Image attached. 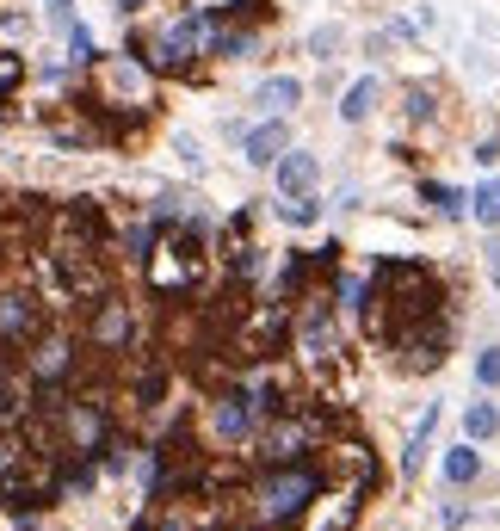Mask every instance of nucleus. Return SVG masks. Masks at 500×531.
<instances>
[{
  "mask_svg": "<svg viewBox=\"0 0 500 531\" xmlns=\"http://www.w3.org/2000/svg\"><path fill=\"white\" fill-rule=\"evenodd\" d=\"M112 291V241L93 198L50 204L0 192V494L38 513L81 464L68 408L105 352L87 346V303Z\"/></svg>",
  "mask_w": 500,
  "mask_h": 531,
  "instance_id": "obj_1",
  "label": "nucleus"
},
{
  "mask_svg": "<svg viewBox=\"0 0 500 531\" xmlns=\"http://www.w3.org/2000/svg\"><path fill=\"white\" fill-rule=\"evenodd\" d=\"M371 494L377 451L334 402L260 420L254 439L229 445V464L198 439L192 414H173L136 531H352Z\"/></svg>",
  "mask_w": 500,
  "mask_h": 531,
  "instance_id": "obj_2",
  "label": "nucleus"
},
{
  "mask_svg": "<svg viewBox=\"0 0 500 531\" xmlns=\"http://www.w3.org/2000/svg\"><path fill=\"white\" fill-rule=\"evenodd\" d=\"M359 315L377 352H389L408 371H433L451 352V309L433 266L420 260H377L371 285H359Z\"/></svg>",
  "mask_w": 500,
  "mask_h": 531,
  "instance_id": "obj_3",
  "label": "nucleus"
},
{
  "mask_svg": "<svg viewBox=\"0 0 500 531\" xmlns=\"http://www.w3.org/2000/svg\"><path fill=\"white\" fill-rule=\"evenodd\" d=\"M149 285L161 297H198L210 285V272H217V254H210V223H173L149 241Z\"/></svg>",
  "mask_w": 500,
  "mask_h": 531,
  "instance_id": "obj_4",
  "label": "nucleus"
},
{
  "mask_svg": "<svg viewBox=\"0 0 500 531\" xmlns=\"http://www.w3.org/2000/svg\"><path fill=\"white\" fill-rule=\"evenodd\" d=\"M87 346H93V352H105V359L130 346V309H124V297L105 291V297H93V303H87Z\"/></svg>",
  "mask_w": 500,
  "mask_h": 531,
  "instance_id": "obj_5",
  "label": "nucleus"
},
{
  "mask_svg": "<svg viewBox=\"0 0 500 531\" xmlns=\"http://www.w3.org/2000/svg\"><path fill=\"white\" fill-rule=\"evenodd\" d=\"M272 180H278L284 198H309L315 180H321V161H315V155H297V149H284V161L272 167Z\"/></svg>",
  "mask_w": 500,
  "mask_h": 531,
  "instance_id": "obj_6",
  "label": "nucleus"
},
{
  "mask_svg": "<svg viewBox=\"0 0 500 531\" xmlns=\"http://www.w3.org/2000/svg\"><path fill=\"white\" fill-rule=\"evenodd\" d=\"M192 50H198V13H186L180 25H167L161 38H155V62H161V68H186Z\"/></svg>",
  "mask_w": 500,
  "mask_h": 531,
  "instance_id": "obj_7",
  "label": "nucleus"
},
{
  "mask_svg": "<svg viewBox=\"0 0 500 531\" xmlns=\"http://www.w3.org/2000/svg\"><path fill=\"white\" fill-rule=\"evenodd\" d=\"M241 149H247V161H254V167H278L284 149H291V136H284V124L272 118V124H260V130H247Z\"/></svg>",
  "mask_w": 500,
  "mask_h": 531,
  "instance_id": "obj_8",
  "label": "nucleus"
},
{
  "mask_svg": "<svg viewBox=\"0 0 500 531\" xmlns=\"http://www.w3.org/2000/svg\"><path fill=\"white\" fill-rule=\"evenodd\" d=\"M482 476V451H476V439H463L457 451H445V482L451 488H470Z\"/></svg>",
  "mask_w": 500,
  "mask_h": 531,
  "instance_id": "obj_9",
  "label": "nucleus"
},
{
  "mask_svg": "<svg viewBox=\"0 0 500 531\" xmlns=\"http://www.w3.org/2000/svg\"><path fill=\"white\" fill-rule=\"evenodd\" d=\"M500 433V408L494 402H470V408H463V439H494Z\"/></svg>",
  "mask_w": 500,
  "mask_h": 531,
  "instance_id": "obj_10",
  "label": "nucleus"
},
{
  "mask_svg": "<svg viewBox=\"0 0 500 531\" xmlns=\"http://www.w3.org/2000/svg\"><path fill=\"white\" fill-rule=\"evenodd\" d=\"M371 105H377V81H359V87L346 93V105H340V118H346V124H365V118H371Z\"/></svg>",
  "mask_w": 500,
  "mask_h": 531,
  "instance_id": "obj_11",
  "label": "nucleus"
},
{
  "mask_svg": "<svg viewBox=\"0 0 500 531\" xmlns=\"http://www.w3.org/2000/svg\"><path fill=\"white\" fill-rule=\"evenodd\" d=\"M470 210H476V223H488V229H500V180H488V186H476V192H470Z\"/></svg>",
  "mask_w": 500,
  "mask_h": 531,
  "instance_id": "obj_12",
  "label": "nucleus"
},
{
  "mask_svg": "<svg viewBox=\"0 0 500 531\" xmlns=\"http://www.w3.org/2000/svg\"><path fill=\"white\" fill-rule=\"evenodd\" d=\"M297 99H303V81H291V75H272L260 87V105H278V112H284V105H297Z\"/></svg>",
  "mask_w": 500,
  "mask_h": 531,
  "instance_id": "obj_13",
  "label": "nucleus"
},
{
  "mask_svg": "<svg viewBox=\"0 0 500 531\" xmlns=\"http://www.w3.org/2000/svg\"><path fill=\"white\" fill-rule=\"evenodd\" d=\"M278 217L291 223V229H309V223H321V204H315V198H284Z\"/></svg>",
  "mask_w": 500,
  "mask_h": 531,
  "instance_id": "obj_14",
  "label": "nucleus"
},
{
  "mask_svg": "<svg viewBox=\"0 0 500 531\" xmlns=\"http://www.w3.org/2000/svg\"><path fill=\"white\" fill-rule=\"evenodd\" d=\"M420 192H426V204H439L445 217H463V204H470V198H463V192H451V186H420Z\"/></svg>",
  "mask_w": 500,
  "mask_h": 531,
  "instance_id": "obj_15",
  "label": "nucleus"
},
{
  "mask_svg": "<svg viewBox=\"0 0 500 531\" xmlns=\"http://www.w3.org/2000/svg\"><path fill=\"white\" fill-rule=\"evenodd\" d=\"M476 383H482V389L500 383V346H482V352H476Z\"/></svg>",
  "mask_w": 500,
  "mask_h": 531,
  "instance_id": "obj_16",
  "label": "nucleus"
},
{
  "mask_svg": "<svg viewBox=\"0 0 500 531\" xmlns=\"http://www.w3.org/2000/svg\"><path fill=\"white\" fill-rule=\"evenodd\" d=\"M25 75V56H13V50H0V93H13V81Z\"/></svg>",
  "mask_w": 500,
  "mask_h": 531,
  "instance_id": "obj_17",
  "label": "nucleus"
},
{
  "mask_svg": "<svg viewBox=\"0 0 500 531\" xmlns=\"http://www.w3.org/2000/svg\"><path fill=\"white\" fill-rule=\"evenodd\" d=\"M241 50H247L241 31H217V38H210V56H241Z\"/></svg>",
  "mask_w": 500,
  "mask_h": 531,
  "instance_id": "obj_18",
  "label": "nucleus"
},
{
  "mask_svg": "<svg viewBox=\"0 0 500 531\" xmlns=\"http://www.w3.org/2000/svg\"><path fill=\"white\" fill-rule=\"evenodd\" d=\"M488 278H494V285H500V241L488 247Z\"/></svg>",
  "mask_w": 500,
  "mask_h": 531,
  "instance_id": "obj_19",
  "label": "nucleus"
},
{
  "mask_svg": "<svg viewBox=\"0 0 500 531\" xmlns=\"http://www.w3.org/2000/svg\"><path fill=\"white\" fill-rule=\"evenodd\" d=\"M136 7H142V0H118V13H136Z\"/></svg>",
  "mask_w": 500,
  "mask_h": 531,
  "instance_id": "obj_20",
  "label": "nucleus"
}]
</instances>
